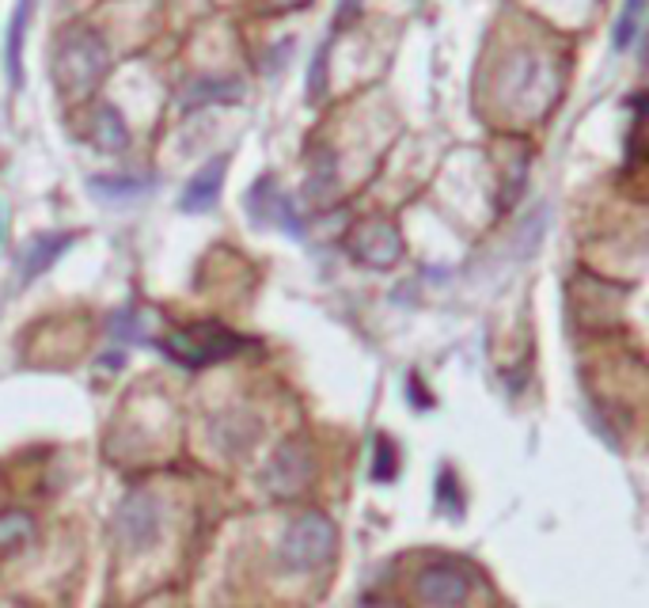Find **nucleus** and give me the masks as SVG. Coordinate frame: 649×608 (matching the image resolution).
Instances as JSON below:
<instances>
[{
    "mask_svg": "<svg viewBox=\"0 0 649 608\" xmlns=\"http://www.w3.org/2000/svg\"><path fill=\"white\" fill-rule=\"evenodd\" d=\"M111 65V50H107L103 35L91 27H76L53 50V80L68 99H88L99 88Z\"/></svg>",
    "mask_w": 649,
    "mask_h": 608,
    "instance_id": "f257e3e1",
    "label": "nucleus"
},
{
    "mask_svg": "<svg viewBox=\"0 0 649 608\" xmlns=\"http://www.w3.org/2000/svg\"><path fill=\"white\" fill-rule=\"evenodd\" d=\"M338 551V529L327 513L320 510H304L285 525L282 544H277V559H282L285 571L304 574L315 567L330 563Z\"/></svg>",
    "mask_w": 649,
    "mask_h": 608,
    "instance_id": "f03ea898",
    "label": "nucleus"
},
{
    "mask_svg": "<svg viewBox=\"0 0 649 608\" xmlns=\"http://www.w3.org/2000/svg\"><path fill=\"white\" fill-rule=\"evenodd\" d=\"M247 346H251V338L236 335V331H228L224 323L205 320V323H195V327H183V331L164 335L160 350L187 369H205L224 358H236V353L247 350Z\"/></svg>",
    "mask_w": 649,
    "mask_h": 608,
    "instance_id": "7ed1b4c3",
    "label": "nucleus"
},
{
    "mask_svg": "<svg viewBox=\"0 0 649 608\" xmlns=\"http://www.w3.org/2000/svg\"><path fill=\"white\" fill-rule=\"evenodd\" d=\"M312 475H315V457H312V445L304 437H289L274 449V457L266 460L262 468V487L266 495L274 498H297L312 487Z\"/></svg>",
    "mask_w": 649,
    "mask_h": 608,
    "instance_id": "20e7f679",
    "label": "nucleus"
},
{
    "mask_svg": "<svg viewBox=\"0 0 649 608\" xmlns=\"http://www.w3.org/2000/svg\"><path fill=\"white\" fill-rule=\"evenodd\" d=\"M114 536L126 551L141 556L160 541V502L149 491H129L114 513Z\"/></svg>",
    "mask_w": 649,
    "mask_h": 608,
    "instance_id": "39448f33",
    "label": "nucleus"
},
{
    "mask_svg": "<svg viewBox=\"0 0 649 608\" xmlns=\"http://www.w3.org/2000/svg\"><path fill=\"white\" fill-rule=\"evenodd\" d=\"M346 248H350V256L358 259L361 266L391 271V266L403 259V236H399V228L391 225V221L373 218V221H361V225L353 228Z\"/></svg>",
    "mask_w": 649,
    "mask_h": 608,
    "instance_id": "423d86ee",
    "label": "nucleus"
},
{
    "mask_svg": "<svg viewBox=\"0 0 649 608\" xmlns=\"http://www.w3.org/2000/svg\"><path fill=\"white\" fill-rule=\"evenodd\" d=\"M414 594L426 608H463L471 594V582L460 567L452 563H433L414 579Z\"/></svg>",
    "mask_w": 649,
    "mask_h": 608,
    "instance_id": "0eeeda50",
    "label": "nucleus"
},
{
    "mask_svg": "<svg viewBox=\"0 0 649 608\" xmlns=\"http://www.w3.org/2000/svg\"><path fill=\"white\" fill-rule=\"evenodd\" d=\"M259 437V419L244 407H228V411L213 414L210 419V442L228 457H239L244 449H251Z\"/></svg>",
    "mask_w": 649,
    "mask_h": 608,
    "instance_id": "6e6552de",
    "label": "nucleus"
},
{
    "mask_svg": "<svg viewBox=\"0 0 649 608\" xmlns=\"http://www.w3.org/2000/svg\"><path fill=\"white\" fill-rule=\"evenodd\" d=\"M224 172H228V157H213L205 167H198L195 179L183 187L179 210L183 213H210L213 206H216V198H221Z\"/></svg>",
    "mask_w": 649,
    "mask_h": 608,
    "instance_id": "1a4fd4ad",
    "label": "nucleus"
},
{
    "mask_svg": "<svg viewBox=\"0 0 649 608\" xmlns=\"http://www.w3.org/2000/svg\"><path fill=\"white\" fill-rule=\"evenodd\" d=\"M73 244H76L73 233H42V236H35V240L27 244V251H23V259H20L23 286H27V282H35L38 274L50 271V266L58 263V259L65 256Z\"/></svg>",
    "mask_w": 649,
    "mask_h": 608,
    "instance_id": "9d476101",
    "label": "nucleus"
},
{
    "mask_svg": "<svg viewBox=\"0 0 649 608\" xmlns=\"http://www.w3.org/2000/svg\"><path fill=\"white\" fill-rule=\"evenodd\" d=\"M244 96V84L239 80H224V76H198L187 84V91L179 96L183 111H202L210 103H236Z\"/></svg>",
    "mask_w": 649,
    "mask_h": 608,
    "instance_id": "9b49d317",
    "label": "nucleus"
},
{
    "mask_svg": "<svg viewBox=\"0 0 649 608\" xmlns=\"http://www.w3.org/2000/svg\"><path fill=\"white\" fill-rule=\"evenodd\" d=\"M27 23H30V0H20L4 35V73L15 91L23 88V38H27Z\"/></svg>",
    "mask_w": 649,
    "mask_h": 608,
    "instance_id": "f8f14e48",
    "label": "nucleus"
},
{
    "mask_svg": "<svg viewBox=\"0 0 649 608\" xmlns=\"http://www.w3.org/2000/svg\"><path fill=\"white\" fill-rule=\"evenodd\" d=\"M91 145L99 152H126L129 149V126L122 122V114L111 103H103L91 119Z\"/></svg>",
    "mask_w": 649,
    "mask_h": 608,
    "instance_id": "ddd939ff",
    "label": "nucleus"
},
{
    "mask_svg": "<svg viewBox=\"0 0 649 608\" xmlns=\"http://www.w3.org/2000/svg\"><path fill=\"white\" fill-rule=\"evenodd\" d=\"M282 202H285V195L277 190V183L270 179V175H262V179L247 190V213H251L254 225H274Z\"/></svg>",
    "mask_w": 649,
    "mask_h": 608,
    "instance_id": "4468645a",
    "label": "nucleus"
},
{
    "mask_svg": "<svg viewBox=\"0 0 649 608\" xmlns=\"http://www.w3.org/2000/svg\"><path fill=\"white\" fill-rule=\"evenodd\" d=\"M91 195L103 198V202H129V198H141L149 190V179H134V175H107V179H91L88 183Z\"/></svg>",
    "mask_w": 649,
    "mask_h": 608,
    "instance_id": "2eb2a0df",
    "label": "nucleus"
},
{
    "mask_svg": "<svg viewBox=\"0 0 649 608\" xmlns=\"http://www.w3.org/2000/svg\"><path fill=\"white\" fill-rule=\"evenodd\" d=\"M35 536V518L23 510H4L0 513V551H20L23 544H30Z\"/></svg>",
    "mask_w": 649,
    "mask_h": 608,
    "instance_id": "dca6fc26",
    "label": "nucleus"
},
{
    "mask_svg": "<svg viewBox=\"0 0 649 608\" xmlns=\"http://www.w3.org/2000/svg\"><path fill=\"white\" fill-rule=\"evenodd\" d=\"M642 4L646 0H623V12H620V20H615V35H612L615 50H627V46L635 42L638 20H642Z\"/></svg>",
    "mask_w": 649,
    "mask_h": 608,
    "instance_id": "f3484780",
    "label": "nucleus"
},
{
    "mask_svg": "<svg viewBox=\"0 0 649 608\" xmlns=\"http://www.w3.org/2000/svg\"><path fill=\"white\" fill-rule=\"evenodd\" d=\"M330 187H335V152L323 149L320 164H315L312 175H308V198H312V202H323V198L330 195Z\"/></svg>",
    "mask_w": 649,
    "mask_h": 608,
    "instance_id": "a211bd4d",
    "label": "nucleus"
},
{
    "mask_svg": "<svg viewBox=\"0 0 649 608\" xmlns=\"http://www.w3.org/2000/svg\"><path fill=\"white\" fill-rule=\"evenodd\" d=\"M399 472V452H396V442L391 437H376L373 445V480L380 483H391Z\"/></svg>",
    "mask_w": 649,
    "mask_h": 608,
    "instance_id": "6ab92c4d",
    "label": "nucleus"
},
{
    "mask_svg": "<svg viewBox=\"0 0 649 608\" xmlns=\"http://www.w3.org/2000/svg\"><path fill=\"white\" fill-rule=\"evenodd\" d=\"M437 502L445 506L452 518H460L463 513V495H460V487H455V475H452V468H440V475H437Z\"/></svg>",
    "mask_w": 649,
    "mask_h": 608,
    "instance_id": "aec40b11",
    "label": "nucleus"
},
{
    "mask_svg": "<svg viewBox=\"0 0 649 608\" xmlns=\"http://www.w3.org/2000/svg\"><path fill=\"white\" fill-rule=\"evenodd\" d=\"M111 331L126 343H145V320L137 312H118L111 320Z\"/></svg>",
    "mask_w": 649,
    "mask_h": 608,
    "instance_id": "412c9836",
    "label": "nucleus"
},
{
    "mask_svg": "<svg viewBox=\"0 0 649 608\" xmlns=\"http://www.w3.org/2000/svg\"><path fill=\"white\" fill-rule=\"evenodd\" d=\"M308 0H262V8H270V12H282V8H304Z\"/></svg>",
    "mask_w": 649,
    "mask_h": 608,
    "instance_id": "4be33fe9",
    "label": "nucleus"
},
{
    "mask_svg": "<svg viewBox=\"0 0 649 608\" xmlns=\"http://www.w3.org/2000/svg\"><path fill=\"white\" fill-rule=\"evenodd\" d=\"M407 388H411V396H414V404L419 407H429V399H426V392L419 388V376H411V381H407Z\"/></svg>",
    "mask_w": 649,
    "mask_h": 608,
    "instance_id": "5701e85b",
    "label": "nucleus"
},
{
    "mask_svg": "<svg viewBox=\"0 0 649 608\" xmlns=\"http://www.w3.org/2000/svg\"><path fill=\"white\" fill-rule=\"evenodd\" d=\"M12 608H30V605H12Z\"/></svg>",
    "mask_w": 649,
    "mask_h": 608,
    "instance_id": "b1692460",
    "label": "nucleus"
},
{
    "mask_svg": "<svg viewBox=\"0 0 649 608\" xmlns=\"http://www.w3.org/2000/svg\"><path fill=\"white\" fill-rule=\"evenodd\" d=\"M358 608H369V605H358Z\"/></svg>",
    "mask_w": 649,
    "mask_h": 608,
    "instance_id": "393cba45",
    "label": "nucleus"
}]
</instances>
